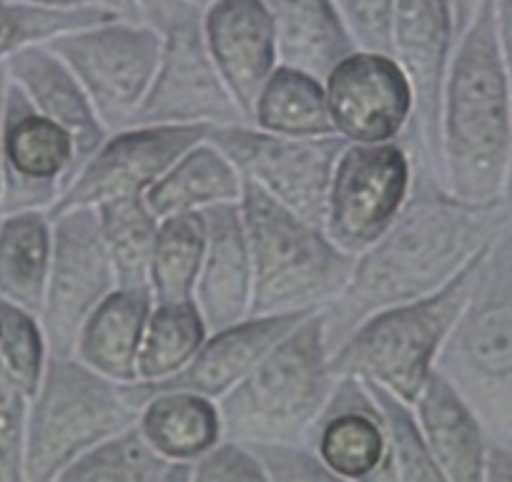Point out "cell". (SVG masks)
Wrapping results in <instances>:
<instances>
[{
  "mask_svg": "<svg viewBox=\"0 0 512 482\" xmlns=\"http://www.w3.org/2000/svg\"><path fill=\"white\" fill-rule=\"evenodd\" d=\"M510 221V196L490 204L465 201L432 171L415 166L410 196L397 219L354 257L347 287L324 307L329 354L372 314L445 287Z\"/></svg>",
  "mask_w": 512,
  "mask_h": 482,
  "instance_id": "cell-1",
  "label": "cell"
},
{
  "mask_svg": "<svg viewBox=\"0 0 512 482\" xmlns=\"http://www.w3.org/2000/svg\"><path fill=\"white\" fill-rule=\"evenodd\" d=\"M440 141L452 194L475 204L510 196L512 91L497 41L495 0H482L455 43L442 88Z\"/></svg>",
  "mask_w": 512,
  "mask_h": 482,
  "instance_id": "cell-2",
  "label": "cell"
},
{
  "mask_svg": "<svg viewBox=\"0 0 512 482\" xmlns=\"http://www.w3.org/2000/svg\"><path fill=\"white\" fill-rule=\"evenodd\" d=\"M435 370L472 407L487 440L512 445V221L482 254Z\"/></svg>",
  "mask_w": 512,
  "mask_h": 482,
  "instance_id": "cell-3",
  "label": "cell"
},
{
  "mask_svg": "<svg viewBox=\"0 0 512 482\" xmlns=\"http://www.w3.org/2000/svg\"><path fill=\"white\" fill-rule=\"evenodd\" d=\"M239 204L254 272L251 314L319 312L344 292L354 257L329 239L324 226L249 181Z\"/></svg>",
  "mask_w": 512,
  "mask_h": 482,
  "instance_id": "cell-4",
  "label": "cell"
},
{
  "mask_svg": "<svg viewBox=\"0 0 512 482\" xmlns=\"http://www.w3.org/2000/svg\"><path fill=\"white\" fill-rule=\"evenodd\" d=\"M329 359L324 309H319L289 329L216 402L224 437L241 442L307 440L337 385Z\"/></svg>",
  "mask_w": 512,
  "mask_h": 482,
  "instance_id": "cell-5",
  "label": "cell"
},
{
  "mask_svg": "<svg viewBox=\"0 0 512 482\" xmlns=\"http://www.w3.org/2000/svg\"><path fill=\"white\" fill-rule=\"evenodd\" d=\"M482 254L437 292L382 309L359 324L332 352L334 375L372 382L415 405L465 307Z\"/></svg>",
  "mask_w": 512,
  "mask_h": 482,
  "instance_id": "cell-6",
  "label": "cell"
},
{
  "mask_svg": "<svg viewBox=\"0 0 512 482\" xmlns=\"http://www.w3.org/2000/svg\"><path fill=\"white\" fill-rule=\"evenodd\" d=\"M134 422L139 407L118 382L98 375L76 354H48L28 410L23 480L58 482L83 452Z\"/></svg>",
  "mask_w": 512,
  "mask_h": 482,
  "instance_id": "cell-7",
  "label": "cell"
},
{
  "mask_svg": "<svg viewBox=\"0 0 512 482\" xmlns=\"http://www.w3.org/2000/svg\"><path fill=\"white\" fill-rule=\"evenodd\" d=\"M164 36L161 61L144 103L128 126L246 124L204 38V11L169 0L156 26Z\"/></svg>",
  "mask_w": 512,
  "mask_h": 482,
  "instance_id": "cell-8",
  "label": "cell"
},
{
  "mask_svg": "<svg viewBox=\"0 0 512 482\" xmlns=\"http://www.w3.org/2000/svg\"><path fill=\"white\" fill-rule=\"evenodd\" d=\"M46 43L76 73L106 129L118 131L134 121L149 93L164 36L144 18L116 16Z\"/></svg>",
  "mask_w": 512,
  "mask_h": 482,
  "instance_id": "cell-9",
  "label": "cell"
},
{
  "mask_svg": "<svg viewBox=\"0 0 512 482\" xmlns=\"http://www.w3.org/2000/svg\"><path fill=\"white\" fill-rule=\"evenodd\" d=\"M206 139L229 156L241 179L267 191L294 214L324 226L329 186L347 139L339 134L279 136L249 121L214 126Z\"/></svg>",
  "mask_w": 512,
  "mask_h": 482,
  "instance_id": "cell-10",
  "label": "cell"
},
{
  "mask_svg": "<svg viewBox=\"0 0 512 482\" xmlns=\"http://www.w3.org/2000/svg\"><path fill=\"white\" fill-rule=\"evenodd\" d=\"M405 141L347 144L334 169L324 211V231L342 252L362 254L390 229L412 189Z\"/></svg>",
  "mask_w": 512,
  "mask_h": 482,
  "instance_id": "cell-11",
  "label": "cell"
},
{
  "mask_svg": "<svg viewBox=\"0 0 512 482\" xmlns=\"http://www.w3.org/2000/svg\"><path fill=\"white\" fill-rule=\"evenodd\" d=\"M53 249L41 324L48 352L76 354L81 327L93 309L118 287L101 221L93 206L51 214Z\"/></svg>",
  "mask_w": 512,
  "mask_h": 482,
  "instance_id": "cell-12",
  "label": "cell"
},
{
  "mask_svg": "<svg viewBox=\"0 0 512 482\" xmlns=\"http://www.w3.org/2000/svg\"><path fill=\"white\" fill-rule=\"evenodd\" d=\"M455 43L450 0H395L392 56L405 68L415 91V116L402 141L410 149L412 164L432 171L442 181V88Z\"/></svg>",
  "mask_w": 512,
  "mask_h": 482,
  "instance_id": "cell-13",
  "label": "cell"
},
{
  "mask_svg": "<svg viewBox=\"0 0 512 482\" xmlns=\"http://www.w3.org/2000/svg\"><path fill=\"white\" fill-rule=\"evenodd\" d=\"M0 159L3 214L51 211L81 169L71 134L43 116L11 78L0 121Z\"/></svg>",
  "mask_w": 512,
  "mask_h": 482,
  "instance_id": "cell-14",
  "label": "cell"
},
{
  "mask_svg": "<svg viewBox=\"0 0 512 482\" xmlns=\"http://www.w3.org/2000/svg\"><path fill=\"white\" fill-rule=\"evenodd\" d=\"M206 136L209 126H126L111 131L96 154L83 161L76 179L48 214L144 196L186 149Z\"/></svg>",
  "mask_w": 512,
  "mask_h": 482,
  "instance_id": "cell-15",
  "label": "cell"
},
{
  "mask_svg": "<svg viewBox=\"0 0 512 482\" xmlns=\"http://www.w3.org/2000/svg\"><path fill=\"white\" fill-rule=\"evenodd\" d=\"M332 124L349 144L397 141L415 116L410 76L392 53L357 48L324 78Z\"/></svg>",
  "mask_w": 512,
  "mask_h": 482,
  "instance_id": "cell-16",
  "label": "cell"
},
{
  "mask_svg": "<svg viewBox=\"0 0 512 482\" xmlns=\"http://www.w3.org/2000/svg\"><path fill=\"white\" fill-rule=\"evenodd\" d=\"M314 314V312H309ZM309 314H249L231 327L209 332L189 365L161 382H131L121 385L134 407L144 405L156 392L184 390L219 402L251 367Z\"/></svg>",
  "mask_w": 512,
  "mask_h": 482,
  "instance_id": "cell-17",
  "label": "cell"
},
{
  "mask_svg": "<svg viewBox=\"0 0 512 482\" xmlns=\"http://www.w3.org/2000/svg\"><path fill=\"white\" fill-rule=\"evenodd\" d=\"M304 442L317 450L337 482H390L382 412L367 382L357 377H337Z\"/></svg>",
  "mask_w": 512,
  "mask_h": 482,
  "instance_id": "cell-18",
  "label": "cell"
},
{
  "mask_svg": "<svg viewBox=\"0 0 512 482\" xmlns=\"http://www.w3.org/2000/svg\"><path fill=\"white\" fill-rule=\"evenodd\" d=\"M204 38L226 88L251 124L259 91L279 66L277 33L264 0H216L204 8Z\"/></svg>",
  "mask_w": 512,
  "mask_h": 482,
  "instance_id": "cell-19",
  "label": "cell"
},
{
  "mask_svg": "<svg viewBox=\"0 0 512 482\" xmlns=\"http://www.w3.org/2000/svg\"><path fill=\"white\" fill-rule=\"evenodd\" d=\"M201 214L206 221V249L194 302L209 332H216L251 314L254 272L239 201L209 206Z\"/></svg>",
  "mask_w": 512,
  "mask_h": 482,
  "instance_id": "cell-20",
  "label": "cell"
},
{
  "mask_svg": "<svg viewBox=\"0 0 512 482\" xmlns=\"http://www.w3.org/2000/svg\"><path fill=\"white\" fill-rule=\"evenodd\" d=\"M8 78L53 124L63 126L76 144L78 159H91L111 131L106 129L76 73L48 43H31L3 61Z\"/></svg>",
  "mask_w": 512,
  "mask_h": 482,
  "instance_id": "cell-21",
  "label": "cell"
},
{
  "mask_svg": "<svg viewBox=\"0 0 512 482\" xmlns=\"http://www.w3.org/2000/svg\"><path fill=\"white\" fill-rule=\"evenodd\" d=\"M417 420L445 482H482L487 435L460 392L432 372L415 400Z\"/></svg>",
  "mask_w": 512,
  "mask_h": 482,
  "instance_id": "cell-22",
  "label": "cell"
},
{
  "mask_svg": "<svg viewBox=\"0 0 512 482\" xmlns=\"http://www.w3.org/2000/svg\"><path fill=\"white\" fill-rule=\"evenodd\" d=\"M277 33L282 66L327 78L337 63L357 51L337 0H264Z\"/></svg>",
  "mask_w": 512,
  "mask_h": 482,
  "instance_id": "cell-23",
  "label": "cell"
},
{
  "mask_svg": "<svg viewBox=\"0 0 512 482\" xmlns=\"http://www.w3.org/2000/svg\"><path fill=\"white\" fill-rule=\"evenodd\" d=\"M154 297L151 289L116 287L81 327L76 357L118 385L139 380V349Z\"/></svg>",
  "mask_w": 512,
  "mask_h": 482,
  "instance_id": "cell-24",
  "label": "cell"
},
{
  "mask_svg": "<svg viewBox=\"0 0 512 482\" xmlns=\"http://www.w3.org/2000/svg\"><path fill=\"white\" fill-rule=\"evenodd\" d=\"M244 179L229 156L211 144L199 141L186 149L154 184L146 189L144 199L159 219L184 211H204L216 204L241 201Z\"/></svg>",
  "mask_w": 512,
  "mask_h": 482,
  "instance_id": "cell-25",
  "label": "cell"
},
{
  "mask_svg": "<svg viewBox=\"0 0 512 482\" xmlns=\"http://www.w3.org/2000/svg\"><path fill=\"white\" fill-rule=\"evenodd\" d=\"M53 221L48 211H8L0 219V299L41 314L51 269Z\"/></svg>",
  "mask_w": 512,
  "mask_h": 482,
  "instance_id": "cell-26",
  "label": "cell"
},
{
  "mask_svg": "<svg viewBox=\"0 0 512 482\" xmlns=\"http://www.w3.org/2000/svg\"><path fill=\"white\" fill-rule=\"evenodd\" d=\"M139 425L166 460L194 462L224 437L216 400L184 390L151 395L141 405Z\"/></svg>",
  "mask_w": 512,
  "mask_h": 482,
  "instance_id": "cell-27",
  "label": "cell"
},
{
  "mask_svg": "<svg viewBox=\"0 0 512 482\" xmlns=\"http://www.w3.org/2000/svg\"><path fill=\"white\" fill-rule=\"evenodd\" d=\"M251 124L272 134L299 139L337 134L322 78L282 63L256 96Z\"/></svg>",
  "mask_w": 512,
  "mask_h": 482,
  "instance_id": "cell-28",
  "label": "cell"
},
{
  "mask_svg": "<svg viewBox=\"0 0 512 482\" xmlns=\"http://www.w3.org/2000/svg\"><path fill=\"white\" fill-rule=\"evenodd\" d=\"M96 211L118 287L151 289V259H154L159 216L149 209L144 196L106 201L96 206Z\"/></svg>",
  "mask_w": 512,
  "mask_h": 482,
  "instance_id": "cell-29",
  "label": "cell"
},
{
  "mask_svg": "<svg viewBox=\"0 0 512 482\" xmlns=\"http://www.w3.org/2000/svg\"><path fill=\"white\" fill-rule=\"evenodd\" d=\"M206 337L209 327L194 299L154 302L141 339L136 382H161L174 377L189 365Z\"/></svg>",
  "mask_w": 512,
  "mask_h": 482,
  "instance_id": "cell-30",
  "label": "cell"
},
{
  "mask_svg": "<svg viewBox=\"0 0 512 482\" xmlns=\"http://www.w3.org/2000/svg\"><path fill=\"white\" fill-rule=\"evenodd\" d=\"M204 249L206 221L201 211H184L159 219L149 279L154 302L194 299Z\"/></svg>",
  "mask_w": 512,
  "mask_h": 482,
  "instance_id": "cell-31",
  "label": "cell"
},
{
  "mask_svg": "<svg viewBox=\"0 0 512 482\" xmlns=\"http://www.w3.org/2000/svg\"><path fill=\"white\" fill-rule=\"evenodd\" d=\"M169 462L134 422L83 452L58 482H164Z\"/></svg>",
  "mask_w": 512,
  "mask_h": 482,
  "instance_id": "cell-32",
  "label": "cell"
},
{
  "mask_svg": "<svg viewBox=\"0 0 512 482\" xmlns=\"http://www.w3.org/2000/svg\"><path fill=\"white\" fill-rule=\"evenodd\" d=\"M387 435V480L390 482H445L422 432L412 402L395 392L367 382Z\"/></svg>",
  "mask_w": 512,
  "mask_h": 482,
  "instance_id": "cell-33",
  "label": "cell"
},
{
  "mask_svg": "<svg viewBox=\"0 0 512 482\" xmlns=\"http://www.w3.org/2000/svg\"><path fill=\"white\" fill-rule=\"evenodd\" d=\"M121 16L116 8L98 3L73 11L28 6V3H0V63L31 43H46L73 28L91 26V23L111 21Z\"/></svg>",
  "mask_w": 512,
  "mask_h": 482,
  "instance_id": "cell-34",
  "label": "cell"
},
{
  "mask_svg": "<svg viewBox=\"0 0 512 482\" xmlns=\"http://www.w3.org/2000/svg\"><path fill=\"white\" fill-rule=\"evenodd\" d=\"M48 342L41 317L18 304L0 299V362L36 395L48 362Z\"/></svg>",
  "mask_w": 512,
  "mask_h": 482,
  "instance_id": "cell-35",
  "label": "cell"
},
{
  "mask_svg": "<svg viewBox=\"0 0 512 482\" xmlns=\"http://www.w3.org/2000/svg\"><path fill=\"white\" fill-rule=\"evenodd\" d=\"M31 392L0 362V472L6 482L23 480Z\"/></svg>",
  "mask_w": 512,
  "mask_h": 482,
  "instance_id": "cell-36",
  "label": "cell"
},
{
  "mask_svg": "<svg viewBox=\"0 0 512 482\" xmlns=\"http://www.w3.org/2000/svg\"><path fill=\"white\" fill-rule=\"evenodd\" d=\"M262 462L267 482H337L317 450L304 440L246 442Z\"/></svg>",
  "mask_w": 512,
  "mask_h": 482,
  "instance_id": "cell-37",
  "label": "cell"
},
{
  "mask_svg": "<svg viewBox=\"0 0 512 482\" xmlns=\"http://www.w3.org/2000/svg\"><path fill=\"white\" fill-rule=\"evenodd\" d=\"M194 482H267V477L246 442L221 437L194 460Z\"/></svg>",
  "mask_w": 512,
  "mask_h": 482,
  "instance_id": "cell-38",
  "label": "cell"
},
{
  "mask_svg": "<svg viewBox=\"0 0 512 482\" xmlns=\"http://www.w3.org/2000/svg\"><path fill=\"white\" fill-rule=\"evenodd\" d=\"M337 3L359 48L392 53L395 0H337Z\"/></svg>",
  "mask_w": 512,
  "mask_h": 482,
  "instance_id": "cell-39",
  "label": "cell"
},
{
  "mask_svg": "<svg viewBox=\"0 0 512 482\" xmlns=\"http://www.w3.org/2000/svg\"><path fill=\"white\" fill-rule=\"evenodd\" d=\"M495 26H497V41H500L502 61H505L507 78H510V91H512V0H495ZM512 196V179L510 191Z\"/></svg>",
  "mask_w": 512,
  "mask_h": 482,
  "instance_id": "cell-40",
  "label": "cell"
},
{
  "mask_svg": "<svg viewBox=\"0 0 512 482\" xmlns=\"http://www.w3.org/2000/svg\"><path fill=\"white\" fill-rule=\"evenodd\" d=\"M482 482H512V445L487 442Z\"/></svg>",
  "mask_w": 512,
  "mask_h": 482,
  "instance_id": "cell-41",
  "label": "cell"
},
{
  "mask_svg": "<svg viewBox=\"0 0 512 482\" xmlns=\"http://www.w3.org/2000/svg\"><path fill=\"white\" fill-rule=\"evenodd\" d=\"M452 3V16H455V31L457 38L465 33V28L470 26V21L475 18L477 8H480L482 0H450Z\"/></svg>",
  "mask_w": 512,
  "mask_h": 482,
  "instance_id": "cell-42",
  "label": "cell"
},
{
  "mask_svg": "<svg viewBox=\"0 0 512 482\" xmlns=\"http://www.w3.org/2000/svg\"><path fill=\"white\" fill-rule=\"evenodd\" d=\"M16 3H28V6H41V8H56V11H73V8L98 6V3H106V6H111L108 0H16Z\"/></svg>",
  "mask_w": 512,
  "mask_h": 482,
  "instance_id": "cell-43",
  "label": "cell"
},
{
  "mask_svg": "<svg viewBox=\"0 0 512 482\" xmlns=\"http://www.w3.org/2000/svg\"><path fill=\"white\" fill-rule=\"evenodd\" d=\"M136 6H139V16L144 21L159 26V21L166 13V6H169V0H136Z\"/></svg>",
  "mask_w": 512,
  "mask_h": 482,
  "instance_id": "cell-44",
  "label": "cell"
},
{
  "mask_svg": "<svg viewBox=\"0 0 512 482\" xmlns=\"http://www.w3.org/2000/svg\"><path fill=\"white\" fill-rule=\"evenodd\" d=\"M8 73L6 66L0 63V121H3V101H6ZM0 219H3V159H0Z\"/></svg>",
  "mask_w": 512,
  "mask_h": 482,
  "instance_id": "cell-45",
  "label": "cell"
},
{
  "mask_svg": "<svg viewBox=\"0 0 512 482\" xmlns=\"http://www.w3.org/2000/svg\"><path fill=\"white\" fill-rule=\"evenodd\" d=\"M113 8H116L121 16L126 18H141L139 16V6H136V0H108Z\"/></svg>",
  "mask_w": 512,
  "mask_h": 482,
  "instance_id": "cell-46",
  "label": "cell"
},
{
  "mask_svg": "<svg viewBox=\"0 0 512 482\" xmlns=\"http://www.w3.org/2000/svg\"><path fill=\"white\" fill-rule=\"evenodd\" d=\"M181 3H186V6H194V8H199V11H204V8H209L211 3H216V0H181Z\"/></svg>",
  "mask_w": 512,
  "mask_h": 482,
  "instance_id": "cell-47",
  "label": "cell"
},
{
  "mask_svg": "<svg viewBox=\"0 0 512 482\" xmlns=\"http://www.w3.org/2000/svg\"><path fill=\"white\" fill-rule=\"evenodd\" d=\"M0 3H16V0H0Z\"/></svg>",
  "mask_w": 512,
  "mask_h": 482,
  "instance_id": "cell-48",
  "label": "cell"
},
{
  "mask_svg": "<svg viewBox=\"0 0 512 482\" xmlns=\"http://www.w3.org/2000/svg\"><path fill=\"white\" fill-rule=\"evenodd\" d=\"M0 482H6V480H3V472H0Z\"/></svg>",
  "mask_w": 512,
  "mask_h": 482,
  "instance_id": "cell-49",
  "label": "cell"
}]
</instances>
